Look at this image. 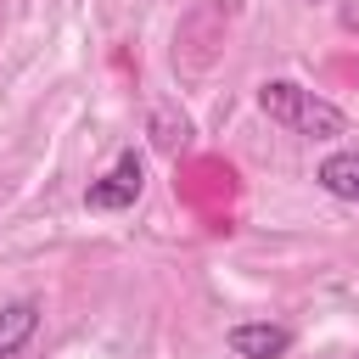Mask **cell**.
<instances>
[{
	"label": "cell",
	"mask_w": 359,
	"mask_h": 359,
	"mask_svg": "<svg viewBox=\"0 0 359 359\" xmlns=\"http://www.w3.org/2000/svg\"><path fill=\"white\" fill-rule=\"evenodd\" d=\"M140 180H146V168H140V157L135 151H123L101 180H90V191H84V202L95 208V213H118V208H135V196H140Z\"/></svg>",
	"instance_id": "7a4b0ae2"
},
{
	"label": "cell",
	"mask_w": 359,
	"mask_h": 359,
	"mask_svg": "<svg viewBox=\"0 0 359 359\" xmlns=\"http://www.w3.org/2000/svg\"><path fill=\"white\" fill-rule=\"evenodd\" d=\"M331 196H342V202H359V151H331L325 163H320V174H314Z\"/></svg>",
	"instance_id": "277c9868"
},
{
	"label": "cell",
	"mask_w": 359,
	"mask_h": 359,
	"mask_svg": "<svg viewBox=\"0 0 359 359\" xmlns=\"http://www.w3.org/2000/svg\"><path fill=\"white\" fill-rule=\"evenodd\" d=\"M258 107L280 123V129H292V135H309V140H331V135H342V107H331L325 95H314V90H303V84H292V79H269L264 90H258Z\"/></svg>",
	"instance_id": "6da1fadb"
},
{
	"label": "cell",
	"mask_w": 359,
	"mask_h": 359,
	"mask_svg": "<svg viewBox=\"0 0 359 359\" xmlns=\"http://www.w3.org/2000/svg\"><path fill=\"white\" fill-rule=\"evenodd\" d=\"M224 342H230V353H241V359H280V353L292 348V331L258 320V325H230Z\"/></svg>",
	"instance_id": "3957f363"
},
{
	"label": "cell",
	"mask_w": 359,
	"mask_h": 359,
	"mask_svg": "<svg viewBox=\"0 0 359 359\" xmlns=\"http://www.w3.org/2000/svg\"><path fill=\"white\" fill-rule=\"evenodd\" d=\"M34 325H39V309L22 297V303H11V309H0V359H11L28 337H34Z\"/></svg>",
	"instance_id": "5b68a950"
}]
</instances>
